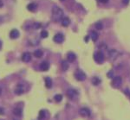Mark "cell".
I'll list each match as a JSON object with an SVG mask.
<instances>
[{
  "label": "cell",
  "instance_id": "11",
  "mask_svg": "<svg viewBox=\"0 0 130 120\" xmlns=\"http://www.w3.org/2000/svg\"><path fill=\"white\" fill-rule=\"evenodd\" d=\"M76 54H75V53H73V52L68 53V54H67L68 61L73 62V61H75V60H76Z\"/></svg>",
  "mask_w": 130,
  "mask_h": 120
},
{
  "label": "cell",
  "instance_id": "27",
  "mask_svg": "<svg viewBox=\"0 0 130 120\" xmlns=\"http://www.w3.org/2000/svg\"><path fill=\"white\" fill-rule=\"evenodd\" d=\"M34 27H35V29H39L40 27H41V24L38 23H36L35 24H34Z\"/></svg>",
  "mask_w": 130,
  "mask_h": 120
},
{
  "label": "cell",
  "instance_id": "21",
  "mask_svg": "<svg viewBox=\"0 0 130 120\" xmlns=\"http://www.w3.org/2000/svg\"><path fill=\"white\" fill-rule=\"evenodd\" d=\"M34 55L37 58H40V57L43 56V51L40 50V49H37V50L34 51Z\"/></svg>",
  "mask_w": 130,
  "mask_h": 120
},
{
  "label": "cell",
  "instance_id": "36",
  "mask_svg": "<svg viewBox=\"0 0 130 120\" xmlns=\"http://www.w3.org/2000/svg\"><path fill=\"white\" fill-rule=\"evenodd\" d=\"M60 1H64V0H60Z\"/></svg>",
  "mask_w": 130,
  "mask_h": 120
},
{
  "label": "cell",
  "instance_id": "8",
  "mask_svg": "<svg viewBox=\"0 0 130 120\" xmlns=\"http://www.w3.org/2000/svg\"><path fill=\"white\" fill-rule=\"evenodd\" d=\"M19 36H20V33H19V31L17 29H13L10 32V37L11 39H17L19 37Z\"/></svg>",
  "mask_w": 130,
  "mask_h": 120
},
{
  "label": "cell",
  "instance_id": "19",
  "mask_svg": "<svg viewBox=\"0 0 130 120\" xmlns=\"http://www.w3.org/2000/svg\"><path fill=\"white\" fill-rule=\"evenodd\" d=\"M92 84L94 85V86H98L99 84L101 83V80L99 79L97 76H95V77H93V79H92Z\"/></svg>",
  "mask_w": 130,
  "mask_h": 120
},
{
  "label": "cell",
  "instance_id": "1",
  "mask_svg": "<svg viewBox=\"0 0 130 120\" xmlns=\"http://www.w3.org/2000/svg\"><path fill=\"white\" fill-rule=\"evenodd\" d=\"M63 17V10L58 6H54L52 8V19L54 22L62 21Z\"/></svg>",
  "mask_w": 130,
  "mask_h": 120
},
{
  "label": "cell",
  "instance_id": "15",
  "mask_svg": "<svg viewBox=\"0 0 130 120\" xmlns=\"http://www.w3.org/2000/svg\"><path fill=\"white\" fill-rule=\"evenodd\" d=\"M45 86H46L47 88H51L52 86V80L50 77H45Z\"/></svg>",
  "mask_w": 130,
  "mask_h": 120
},
{
  "label": "cell",
  "instance_id": "24",
  "mask_svg": "<svg viewBox=\"0 0 130 120\" xmlns=\"http://www.w3.org/2000/svg\"><path fill=\"white\" fill-rule=\"evenodd\" d=\"M54 100L56 102H61L62 100H63V95L62 94H56V95H55Z\"/></svg>",
  "mask_w": 130,
  "mask_h": 120
},
{
  "label": "cell",
  "instance_id": "32",
  "mask_svg": "<svg viewBox=\"0 0 130 120\" xmlns=\"http://www.w3.org/2000/svg\"><path fill=\"white\" fill-rule=\"evenodd\" d=\"M108 77H109V78L113 77V76H112V72H109V73H108Z\"/></svg>",
  "mask_w": 130,
  "mask_h": 120
},
{
  "label": "cell",
  "instance_id": "38",
  "mask_svg": "<svg viewBox=\"0 0 130 120\" xmlns=\"http://www.w3.org/2000/svg\"><path fill=\"white\" fill-rule=\"evenodd\" d=\"M0 120H4V119H0Z\"/></svg>",
  "mask_w": 130,
  "mask_h": 120
},
{
  "label": "cell",
  "instance_id": "17",
  "mask_svg": "<svg viewBox=\"0 0 130 120\" xmlns=\"http://www.w3.org/2000/svg\"><path fill=\"white\" fill-rule=\"evenodd\" d=\"M98 37H99V35L97 32L95 31H93V32H91V34H90V38L91 40L93 41H96L97 40H98Z\"/></svg>",
  "mask_w": 130,
  "mask_h": 120
},
{
  "label": "cell",
  "instance_id": "25",
  "mask_svg": "<svg viewBox=\"0 0 130 120\" xmlns=\"http://www.w3.org/2000/svg\"><path fill=\"white\" fill-rule=\"evenodd\" d=\"M48 36H49V33H48V31L47 30H42V32H41V37L42 38H47L48 37Z\"/></svg>",
  "mask_w": 130,
  "mask_h": 120
},
{
  "label": "cell",
  "instance_id": "9",
  "mask_svg": "<svg viewBox=\"0 0 130 120\" xmlns=\"http://www.w3.org/2000/svg\"><path fill=\"white\" fill-rule=\"evenodd\" d=\"M31 60V54L29 52H25L22 54V60L24 62H29Z\"/></svg>",
  "mask_w": 130,
  "mask_h": 120
},
{
  "label": "cell",
  "instance_id": "33",
  "mask_svg": "<svg viewBox=\"0 0 130 120\" xmlns=\"http://www.w3.org/2000/svg\"><path fill=\"white\" fill-rule=\"evenodd\" d=\"M1 49H2V41H0V50H1Z\"/></svg>",
  "mask_w": 130,
  "mask_h": 120
},
{
  "label": "cell",
  "instance_id": "13",
  "mask_svg": "<svg viewBox=\"0 0 130 120\" xmlns=\"http://www.w3.org/2000/svg\"><path fill=\"white\" fill-rule=\"evenodd\" d=\"M37 9V4H35V3H30L27 5V10H30V11H36Z\"/></svg>",
  "mask_w": 130,
  "mask_h": 120
},
{
  "label": "cell",
  "instance_id": "10",
  "mask_svg": "<svg viewBox=\"0 0 130 120\" xmlns=\"http://www.w3.org/2000/svg\"><path fill=\"white\" fill-rule=\"evenodd\" d=\"M50 68V63L48 61H43L40 64V69L42 71H48Z\"/></svg>",
  "mask_w": 130,
  "mask_h": 120
},
{
  "label": "cell",
  "instance_id": "14",
  "mask_svg": "<svg viewBox=\"0 0 130 120\" xmlns=\"http://www.w3.org/2000/svg\"><path fill=\"white\" fill-rule=\"evenodd\" d=\"M118 54H119L118 51L115 50V49H112V50H110V52H109V57L112 59V60H115Z\"/></svg>",
  "mask_w": 130,
  "mask_h": 120
},
{
  "label": "cell",
  "instance_id": "30",
  "mask_svg": "<svg viewBox=\"0 0 130 120\" xmlns=\"http://www.w3.org/2000/svg\"><path fill=\"white\" fill-rule=\"evenodd\" d=\"M84 39H85V41H86V42H88V41H89V36H87L85 38H84Z\"/></svg>",
  "mask_w": 130,
  "mask_h": 120
},
{
  "label": "cell",
  "instance_id": "5",
  "mask_svg": "<svg viewBox=\"0 0 130 120\" xmlns=\"http://www.w3.org/2000/svg\"><path fill=\"white\" fill-rule=\"evenodd\" d=\"M79 114L82 117L87 118V117H89L91 115V111L89 108H87V107H82V108L80 109V111H79Z\"/></svg>",
  "mask_w": 130,
  "mask_h": 120
},
{
  "label": "cell",
  "instance_id": "23",
  "mask_svg": "<svg viewBox=\"0 0 130 120\" xmlns=\"http://www.w3.org/2000/svg\"><path fill=\"white\" fill-rule=\"evenodd\" d=\"M13 113H14V115H16V116L20 117L21 115H22V109L15 108L14 110H13Z\"/></svg>",
  "mask_w": 130,
  "mask_h": 120
},
{
  "label": "cell",
  "instance_id": "12",
  "mask_svg": "<svg viewBox=\"0 0 130 120\" xmlns=\"http://www.w3.org/2000/svg\"><path fill=\"white\" fill-rule=\"evenodd\" d=\"M62 23V25H63V27H68L69 24H70V19L69 18V17H63V19H62L61 21Z\"/></svg>",
  "mask_w": 130,
  "mask_h": 120
},
{
  "label": "cell",
  "instance_id": "6",
  "mask_svg": "<svg viewBox=\"0 0 130 120\" xmlns=\"http://www.w3.org/2000/svg\"><path fill=\"white\" fill-rule=\"evenodd\" d=\"M78 92L76 90H75V89H69V90L67 91V95L68 97L69 98V99H71V100H75V99H76L78 96Z\"/></svg>",
  "mask_w": 130,
  "mask_h": 120
},
{
  "label": "cell",
  "instance_id": "37",
  "mask_svg": "<svg viewBox=\"0 0 130 120\" xmlns=\"http://www.w3.org/2000/svg\"><path fill=\"white\" fill-rule=\"evenodd\" d=\"M12 120H17V119H12Z\"/></svg>",
  "mask_w": 130,
  "mask_h": 120
},
{
  "label": "cell",
  "instance_id": "35",
  "mask_svg": "<svg viewBox=\"0 0 130 120\" xmlns=\"http://www.w3.org/2000/svg\"><path fill=\"white\" fill-rule=\"evenodd\" d=\"M1 92H2V90H1V88H0V94H1Z\"/></svg>",
  "mask_w": 130,
  "mask_h": 120
},
{
  "label": "cell",
  "instance_id": "22",
  "mask_svg": "<svg viewBox=\"0 0 130 120\" xmlns=\"http://www.w3.org/2000/svg\"><path fill=\"white\" fill-rule=\"evenodd\" d=\"M95 28L96 29V30H102L103 29V23H102V22H101V21H99V22H96V23H95Z\"/></svg>",
  "mask_w": 130,
  "mask_h": 120
},
{
  "label": "cell",
  "instance_id": "34",
  "mask_svg": "<svg viewBox=\"0 0 130 120\" xmlns=\"http://www.w3.org/2000/svg\"><path fill=\"white\" fill-rule=\"evenodd\" d=\"M2 21H3V18H2V17H1V16H0V23H2Z\"/></svg>",
  "mask_w": 130,
  "mask_h": 120
},
{
  "label": "cell",
  "instance_id": "29",
  "mask_svg": "<svg viewBox=\"0 0 130 120\" xmlns=\"http://www.w3.org/2000/svg\"><path fill=\"white\" fill-rule=\"evenodd\" d=\"M100 3H102V4H106V3L108 2V0H98Z\"/></svg>",
  "mask_w": 130,
  "mask_h": 120
},
{
  "label": "cell",
  "instance_id": "2",
  "mask_svg": "<svg viewBox=\"0 0 130 120\" xmlns=\"http://www.w3.org/2000/svg\"><path fill=\"white\" fill-rule=\"evenodd\" d=\"M94 59L98 63H102L104 61V54L102 51H97L94 54Z\"/></svg>",
  "mask_w": 130,
  "mask_h": 120
},
{
  "label": "cell",
  "instance_id": "26",
  "mask_svg": "<svg viewBox=\"0 0 130 120\" xmlns=\"http://www.w3.org/2000/svg\"><path fill=\"white\" fill-rule=\"evenodd\" d=\"M130 0H122V4H124V5H128V4H129Z\"/></svg>",
  "mask_w": 130,
  "mask_h": 120
},
{
  "label": "cell",
  "instance_id": "18",
  "mask_svg": "<svg viewBox=\"0 0 130 120\" xmlns=\"http://www.w3.org/2000/svg\"><path fill=\"white\" fill-rule=\"evenodd\" d=\"M69 62H67L66 60H63L62 61V68L63 71H67L69 69Z\"/></svg>",
  "mask_w": 130,
  "mask_h": 120
},
{
  "label": "cell",
  "instance_id": "16",
  "mask_svg": "<svg viewBox=\"0 0 130 120\" xmlns=\"http://www.w3.org/2000/svg\"><path fill=\"white\" fill-rule=\"evenodd\" d=\"M15 93L16 94H17V95H21V94H23L24 92V88L22 87V86H20V85H18L17 86V87L15 89Z\"/></svg>",
  "mask_w": 130,
  "mask_h": 120
},
{
  "label": "cell",
  "instance_id": "20",
  "mask_svg": "<svg viewBox=\"0 0 130 120\" xmlns=\"http://www.w3.org/2000/svg\"><path fill=\"white\" fill-rule=\"evenodd\" d=\"M46 116V111L44 110H42V111H39V114H38V119L39 120H43V118H45Z\"/></svg>",
  "mask_w": 130,
  "mask_h": 120
},
{
  "label": "cell",
  "instance_id": "4",
  "mask_svg": "<svg viewBox=\"0 0 130 120\" xmlns=\"http://www.w3.org/2000/svg\"><path fill=\"white\" fill-rule=\"evenodd\" d=\"M121 83H122V78L121 76H115L112 81V86L117 88V87L121 86Z\"/></svg>",
  "mask_w": 130,
  "mask_h": 120
},
{
  "label": "cell",
  "instance_id": "28",
  "mask_svg": "<svg viewBox=\"0 0 130 120\" xmlns=\"http://www.w3.org/2000/svg\"><path fill=\"white\" fill-rule=\"evenodd\" d=\"M4 108L0 107V115H4Z\"/></svg>",
  "mask_w": 130,
  "mask_h": 120
},
{
  "label": "cell",
  "instance_id": "7",
  "mask_svg": "<svg viewBox=\"0 0 130 120\" xmlns=\"http://www.w3.org/2000/svg\"><path fill=\"white\" fill-rule=\"evenodd\" d=\"M53 40H54V41L56 43H62L64 41V36H63L62 33H57V34L54 36Z\"/></svg>",
  "mask_w": 130,
  "mask_h": 120
},
{
  "label": "cell",
  "instance_id": "3",
  "mask_svg": "<svg viewBox=\"0 0 130 120\" xmlns=\"http://www.w3.org/2000/svg\"><path fill=\"white\" fill-rule=\"evenodd\" d=\"M75 78L79 81H83L86 79V74L82 70H77L75 73Z\"/></svg>",
  "mask_w": 130,
  "mask_h": 120
},
{
  "label": "cell",
  "instance_id": "31",
  "mask_svg": "<svg viewBox=\"0 0 130 120\" xmlns=\"http://www.w3.org/2000/svg\"><path fill=\"white\" fill-rule=\"evenodd\" d=\"M3 5H4V3H3L2 0H0V8H2Z\"/></svg>",
  "mask_w": 130,
  "mask_h": 120
}]
</instances>
